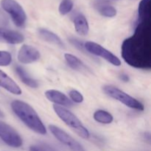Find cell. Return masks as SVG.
I'll return each instance as SVG.
<instances>
[{"label": "cell", "mask_w": 151, "mask_h": 151, "mask_svg": "<svg viewBox=\"0 0 151 151\" xmlns=\"http://www.w3.org/2000/svg\"><path fill=\"white\" fill-rule=\"evenodd\" d=\"M12 62V56L7 51H0V66H7Z\"/></svg>", "instance_id": "21"}, {"label": "cell", "mask_w": 151, "mask_h": 151, "mask_svg": "<svg viewBox=\"0 0 151 151\" xmlns=\"http://www.w3.org/2000/svg\"><path fill=\"white\" fill-rule=\"evenodd\" d=\"M151 19V0H142L139 4L138 20Z\"/></svg>", "instance_id": "15"}, {"label": "cell", "mask_w": 151, "mask_h": 151, "mask_svg": "<svg viewBox=\"0 0 151 151\" xmlns=\"http://www.w3.org/2000/svg\"><path fill=\"white\" fill-rule=\"evenodd\" d=\"M0 36L5 42L11 44H21L24 40V37L22 33L14 30L0 31Z\"/></svg>", "instance_id": "12"}, {"label": "cell", "mask_w": 151, "mask_h": 151, "mask_svg": "<svg viewBox=\"0 0 151 151\" xmlns=\"http://www.w3.org/2000/svg\"><path fill=\"white\" fill-rule=\"evenodd\" d=\"M11 108L15 114L29 129L41 135L47 134L46 128L38 114L29 105L20 100H14L11 103Z\"/></svg>", "instance_id": "2"}, {"label": "cell", "mask_w": 151, "mask_h": 151, "mask_svg": "<svg viewBox=\"0 0 151 151\" xmlns=\"http://www.w3.org/2000/svg\"><path fill=\"white\" fill-rule=\"evenodd\" d=\"M29 151H56L54 148L46 144H37L30 146Z\"/></svg>", "instance_id": "22"}, {"label": "cell", "mask_w": 151, "mask_h": 151, "mask_svg": "<svg viewBox=\"0 0 151 151\" xmlns=\"http://www.w3.org/2000/svg\"><path fill=\"white\" fill-rule=\"evenodd\" d=\"M121 79H122L123 81H125V82H128V80H129V78H128V75H121Z\"/></svg>", "instance_id": "25"}, {"label": "cell", "mask_w": 151, "mask_h": 151, "mask_svg": "<svg viewBox=\"0 0 151 151\" xmlns=\"http://www.w3.org/2000/svg\"><path fill=\"white\" fill-rule=\"evenodd\" d=\"M84 47L89 53L105 59L114 66H119L121 65L120 60L116 55L97 43L87 41L84 44Z\"/></svg>", "instance_id": "6"}, {"label": "cell", "mask_w": 151, "mask_h": 151, "mask_svg": "<svg viewBox=\"0 0 151 151\" xmlns=\"http://www.w3.org/2000/svg\"><path fill=\"white\" fill-rule=\"evenodd\" d=\"M40 57H41L40 52L36 48L27 44L22 46L18 53L19 61L24 64L35 62L40 58Z\"/></svg>", "instance_id": "9"}, {"label": "cell", "mask_w": 151, "mask_h": 151, "mask_svg": "<svg viewBox=\"0 0 151 151\" xmlns=\"http://www.w3.org/2000/svg\"><path fill=\"white\" fill-rule=\"evenodd\" d=\"M45 95L50 101L52 102L57 105L69 106V107L73 106L72 102L71 101L70 99H69V97H67V96H66L60 91H57V90H48L45 92Z\"/></svg>", "instance_id": "10"}, {"label": "cell", "mask_w": 151, "mask_h": 151, "mask_svg": "<svg viewBox=\"0 0 151 151\" xmlns=\"http://www.w3.org/2000/svg\"><path fill=\"white\" fill-rule=\"evenodd\" d=\"M73 5L72 0H63L59 5V13L63 16L68 14L72 10Z\"/></svg>", "instance_id": "20"}, {"label": "cell", "mask_w": 151, "mask_h": 151, "mask_svg": "<svg viewBox=\"0 0 151 151\" xmlns=\"http://www.w3.org/2000/svg\"><path fill=\"white\" fill-rule=\"evenodd\" d=\"M94 119L100 123L110 124L113 121L114 117L110 113L106 111L98 110L94 112Z\"/></svg>", "instance_id": "19"}, {"label": "cell", "mask_w": 151, "mask_h": 151, "mask_svg": "<svg viewBox=\"0 0 151 151\" xmlns=\"http://www.w3.org/2000/svg\"><path fill=\"white\" fill-rule=\"evenodd\" d=\"M97 8L100 14L106 17L112 18L116 15V10L106 1H100L97 4Z\"/></svg>", "instance_id": "18"}, {"label": "cell", "mask_w": 151, "mask_h": 151, "mask_svg": "<svg viewBox=\"0 0 151 151\" xmlns=\"http://www.w3.org/2000/svg\"><path fill=\"white\" fill-rule=\"evenodd\" d=\"M71 42L72 43V44H73L75 47H76L77 48L82 50V51H83V49H85L83 43H82L81 41L76 39V38H72V39H71Z\"/></svg>", "instance_id": "24"}, {"label": "cell", "mask_w": 151, "mask_h": 151, "mask_svg": "<svg viewBox=\"0 0 151 151\" xmlns=\"http://www.w3.org/2000/svg\"><path fill=\"white\" fill-rule=\"evenodd\" d=\"M53 109L60 119L72 130H74L80 137L83 139L89 138L90 134L88 131L74 114L63 107L57 105L53 106Z\"/></svg>", "instance_id": "3"}, {"label": "cell", "mask_w": 151, "mask_h": 151, "mask_svg": "<svg viewBox=\"0 0 151 151\" xmlns=\"http://www.w3.org/2000/svg\"><path fill=\"white\" fill-rule=\"evenodd\" d=\"M16 73H17V75H19L21 81H22L25 85L34 88H37V87L38 86V82H37L35 79L31 78V77L27 73L26 71H25L22 67H21V66H16Z\"/></svg>", "instance_id": "16"}, {"label": "cell", "mask_w": 151, "mask_h": 151, "mask_svg": "<svg viewBox=\"0 0 151 151\" xmlns=\"http://www.w3.org/2000/svg\"><path fill=\"white\" fill-rule=\"evenodd\" d=\"M64 57L66 62L71 68L78 71H86V67L85 66V65L76 56L72 54H69V53H66L64 55Z\"/></svg>", "instance_id": "17"}, {"label": "cell", "mask_w": 151, "mask_h": 151, "mask_svg": "<svg viewBox=\"0 0 151 151\" xmlns=\"http://www.w3.org/2000/svg\"><path fill=\"white\" fill-rule=\"evenodd\" d=\"M0 86L13 94L20 95L22 94V90L19 85L1 70H0Z\"/></svg>", "instance_id": "11"}, {"label": "cell", "mask_w": 151, "mask_h": 151, "mask_svg": "<svg viewBox=\"0 0 151 151\" xmlns=\"http://www.w3.org/2000/svg\"><path fill=\"white\" fill-rule=\"evenodd\" d=\"M121 55L131 66L150 69L151 19L138 20L134 33L122 43Z\"/></svg>", "instance_id": "1"}, {"label": "cell", "mask_w": 151, "mask_h": 151, "mask_svg": "<svg viewBox=\"0 0 151 151\" xmlns=\"http://www.w3.org/2000/svg\"><path fill=\"white\" fill-rule=\"evenodd\" d=\"M38 34H39L40 37H41L43 40L47 41V42L55 44V45L58 46V47H64V44H63L61 39H60L56 34L51 32V31L48 30V29H40L39 30H38Z\"/></svg>", "instance_id": "13"}, {"label": "cell", "mask_w": 151, "mask_h": 151, "mask_svg": "<svg viewBox=\"0 0 151 151\" xmlns=\"http://www.w3.org/2000/svg\"><path fill=\"white\" fill-rule=\"evenodd\" d=\"M0 138L12 147H19L22 145V139L19 134L7 124L0 121Z\"/></svg>", "instance_id": "8"}, {"label": "cell", "mask_w": 151, "mask_h": 151, "mask_svg": "<svg viewBox=\"0 0 151 151\" xmlns=\"http://www.w3.org/2000/svg\"><path fill=\"white\" fill-rule=\"evenodd\" d=\"M103 91L108 96L118 100L131 109L138 111L144 110V106L142 103L116 87L113 86H105L103 87Z\"/></svg>", "instance_id": "4"}, {"label": "cell", "mask_w": 151, "mask_h": 151, "mask_svg": "<svg viewBox=\"0 0 151 151\" xmlns=\"http://www.w3.org/2000/svg\"><path fill=\"white\" fill-rule=\"evenodd\" d=\"M69 97L71 100L76 103H81L83 101V96L77 90H71L69 91Z\"/></svg>", "instance_id": "23"}, {"label": "cell", "mask_w": 151, "mask_h": 151, "mask_svg": "<svg viewBox=\"0 0 151 151\" xmlns=\"http://www.w3.org/2000/svg\"><path fill=\"white\" fill-rule=\"evenodd\" d=\"M50 131L55 137L62 144L66 145L72 151H86L83 146L78 141L69 136L67 133L55 125H51L49 126Z\"/></svg>", "instance_id": "7"}, {"label": "cell", "mask_w": 151, "mask_h": 151, "mask_svg": "<svg viewBox=\"0 0 151 151\" xmlns=\"http://www.w3.org/2000/svg\"><path fill=\"white\" fill-rule=\"evenodd\" d=\"M3 116H4V114H3L2 111L0 110V117H3Z\"/></svg>", "instance_id": "26"}, {"label": "cell", "mask_w": 151, "mask_h": 151, "mask_svg": "<svg viewBox=\"0 0 151 151\" xmlns=\"http://www.w3.org/2000/svg\"><path fill=\"white\" fill-rule=\"evenodd\" d=\"M1 6L7 12L13 20V23L19 27H23L27 20V16L23 7L15 0H1Z\"/></svg>", "instance_id": "5"}, {"label": "cell", "mask_w": 151, "mask_h": 151, "mask_svg": "<svg viewBox=\"0 0 151 151\" xmlns=\"http://www.w3.org/2000/svg\"><path fill=\"white\" fill-rule=\"evenodd\" d=\"M74 24L77 32L81 35H86L88 33L89 27L85 16L82 14H78L74 19Z\"/></svg>", "instance_id": "14"}]
</instances>
